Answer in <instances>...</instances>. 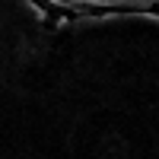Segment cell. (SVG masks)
<instances>
[{
	"instance_id": "cell-1",
	"label": "cell",
	"mask_w": 159,
	"mask_h": 159,
	"mask_svg": "<svg viewBox=\"0 0 159 159\" xmlns=\"http://www.w3.org/2000/svg\"><path fill=\"white\" fill-rule=\"evenodd\" d=\"M83 3H89V7H102V10H111V7H121L124 0H83Z\"/></svg>"
},
{
	"instance_id": "cell-2",
	"label": "cell",
	"mask_w": 159,
	"mask_h": 159,
	"mask_svg": "<svg viewBox=\"0 0 159 159\" xmlns=\"http://www.w3.org/2000/svg\"><path fill=\"white\" fill-rule=\"evenodd\" d=\"M76 3H83V0H76Z\"/></svg>"
}]
</instances>
